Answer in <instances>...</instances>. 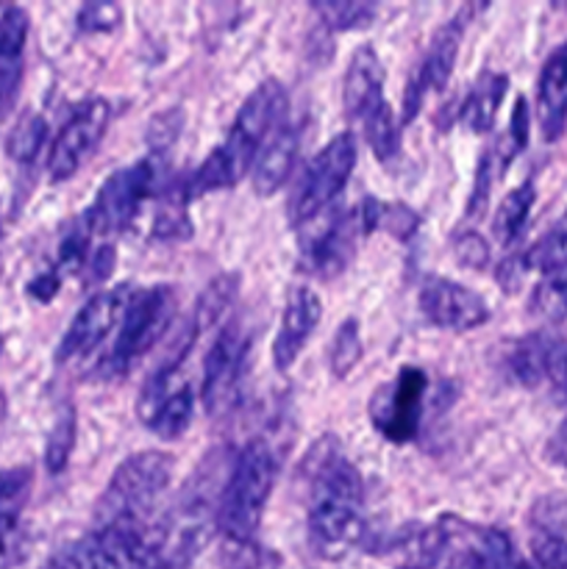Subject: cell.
Here are the masks:
<instances>
[{"mask_svg":"<svg viewBox=\"0 0 567 569\" xmlns=\"http://www.w3.org/2000/svg\"><path fill=\"white\" fill-rule=\"evenodd\" d=\"M309 542L322 559H342L365 533V483L334 437H322L304 459Z\"/></svg>","mask_w":567,"mask_h":569,"instance_id":"obj_1","label":"cell"},{"mask_svg":"<svg viewBox=\"0 0 567 569\" xmlns=\"http://www.w3.org/2000/svg\"><path fill=\"white\" fill-rule=\"evenodd\" d=\"M284 122H287V92H284L281 83L270 78L248 94L220 148L211 150L203 164L198 167V172L189 178V198L217 192V189H231L233 183L242 181L253 170L267 139Z\"/></svg>","mask_w":567,"mask_h":569,"instance_id":"obj_2","label":"cell"},{"mask_svg":"<svg viewBox=\"0 0 567 569\" xmlns=\"http://www.w3.org/2000/svg\"><path fill=\"white\" fill-rule=\"evenodd\" d=\"M42 569H167V520L148 526H98L56 550Z\"/></svg>","mask_w":567,"mask_h":569,"instance_id":"obj_3","label":"cell"},{"mask_svg":"<svg viewBox=\"0 0 567 569\" xmlns=\"http://www.w3.org/2000/svg\"><path fill=\"white\" fill-rule=\"evenodd\" d=\"M276 450L265 439H253L239 450L228 481L217 498V533L222 542H250L265 517L267 500L276 487Z\"/></svg>","mask_w":567,"mask_h":569,"instance_id":"obj_4","label":"cell"},{"mask_svg":"<svg viewBox=\"0 0 567 569\" xmlns=\"http://www.w3.org/2000/svg\"><path fill=\"white\" fill-rule=\"evenodd\" d=\"M172 459L159 450H142L122 461L94 506L98 526H148L159 520V500L172 478Z\"/></svg>","mask_w":567,"mask_h":569,"instance_id":"obj_5","label":"cell"},{"mask_svg":"<svg viewBox=\"0 0 567 569\" xmlns=\"http://www.w3.org/2000/svg\"><path fill=\"white\" fill-rule=\"evenodd\" d=\"M176 317V292L170 287H150L131 295L115 345L106 356V376H122L131 370L156 342L167 333Z\"/></svg>","mask_w":567,"mask_h":569,"instance_id":"obj_6","label":"cell"},{"mask_svg":"<svg viewBox=\"0 0 567 569\" xmlns=\"http://www.w3.org/2000/svg\"><path fill=\"white\" fill-rule=\"evenodd\" d=\"M156 181H159L156 156L111 172L94 194L87 214H83V222L92 231V237H117L126 228H131L142 203L153 194Z\"/></svg>","mask_w":567,"mask_h":569,"instance_id":"obj_7","label":"cell"},{"mask_svg":"<svg viewBox=\"0 0 567 569\" xmlns=\"http://www.w3.org/2000/svg\"><path fill=\"white\" fill-rule=\"evenodd\" d=\"M356 167V139L354 133L342 131L311 159L309 170L304 172L295 192L289 214L295 226H309L317 217L334 209V200L345 189Z\"/></svg>","mask_w":567,"mask_h":569,"instance_id":"obj_8","label":"cell"},{"mask_svg":"<svg viewBox=\"0 0 567 569\" xmlns=\"http://www.w3.org/2000/svg\"><path fill=\"white\" fill-rule=\"evenodd\" d=\"M189 345H192V339H187L183 348L172 356V361H167L165 367H159L148 378L137 400V415L142 426L153 431L159 439H165V442L183 437L195 415L192 387L178 376V367H181Z\"/></svg>","mask_w":567,"mask_h":569,"instance_id":"obj_9","label":"cell"},{"mask_svg":"<svg viewBox=\"0 0 567 569\" xmlns=\"http://www.w3.org/2000/svg\"><path fill=\"white\" fill-rule=\"evenodd\" d=\"M428 378L420 367H400L395 381L381 383L370 398V422L389 442H409L417 437Z\"/></svg>","mask_w":567,"mask_h":569,"instance_id":"obj_10","label":"cell"},{"mask_svg":"<svg viewBox=\"0 0 567 569\" xmlns=\"http://www.w3.org/2000/svg\"><path fill=\"white\" fill-rule=\"evenodd\" d=\"M109 103L103 98H89L78 106L61 131L56 133L48 156V176L53 183H64L87 164L89 156L98 150L106 128H109Z\"/></svg>","mask_w":567,"mask_h":569,"instance_id":"obj_11","label":"cell"},{"mask_svg":"<svg viewBox=\"0 0 567 569\" xmlns=\"http://www.w3.org/2000/svg\"><path fill=\"white\" fill-rule=\"evenodd\" d=\"M131 287H126V283L92 295V298L78 309L70 328H67V333L61 337L59 350H56V361H59V365H67V361L87 359L89 353H94V350L111 337V331L120 328L122 315H126L128 303H131Z\"/></svg>","mask_w":567,"mask_h":569,"instance_id":"obj_12","label":"cell"},{"mask_svg":"<svg viewBox=\"0 0 567 569\" xmlns=\"http://www.w3.org/2000/svg\"><path fill=\"white\" fill-rule=\"evenodd\" d=\"M250 339L239 322L222 328L215 345L203 361V387L200 398L209 415H222L237 398L239 381H242L245 359H248Z\"/></svg>","mask_w":567,"mask_h":569,"instance_id":"obj_13","label":"cell"},{"mask_svg":"<svg viewBox=\"0 0 567 569\" xmlns=\"http://www.w3.org/2000/svg\"><path fill=\"white\" fill-rule=\"evenodd\" d=\"M461 31H465V17H456L454 22L442 28V31L434 37L431 48L422 56L420 67L411 72L409 83H406L404 92V122H411L417 117V111L422 109V100L426 94H439L450 81V72L456 67V56H459V42Z\"/></svg>","mask_w":567,"mask_h":569,"instance_id":"obj_14","label":"cell"},{"mask_svg":"<svg viewBox=\"0 0 567 569\" xmlns=\"http://www.w3.org/2000/svg\"><path fill=\"white\" fill-rule=\"evenodd\" d=\"M420 311L431 326L448 331H472L489 320L487 300L448 278H428L422 283Z\"/></svg>","mask_w":567,"mask_h":569,"instance_id":"obj_15","label":"cell"},{"mask_svg":"<svg viewBox=\"0 0 567 569\" xmlns=\"http://www.w3.org/2000/svg\"><path fill=\"white\" fill-rule=\"evenodd\" d=\"M361 231L359 209L342 211L334 209L328 222H322L317 231L309 233L304 244L306 264L322 278H334L350 264L356 248V237Z\"/></svg>","mask_w":567,"mask_h":569,"instance_id":"obj_16","label":"cell"},{"mask_svg":"<svg viewBox=\"0 0 567 569\" xmlns=\"http://www.w3.org/2000/svg\"><path fill=\"white\" fill-rule=\"evenodd\" d=\"M526 528L537 567L567 569V492H550L534 500Z\"/></svg>","mask_w":567,"mask_h":569,"instance_id":"obj_17","label":"cell"},{"mask_svg":"<svg viewBox=\"0 0 567 569\" xmlns=\"http://www.w3.org/2000/svg\"><path fill=\"white\" fill-rule=\"evenodd\" d=\"M322 317L320 298L309 287H292L284 306L281 326H278L276 339H272V361L278 372H287L304 353L306 342L315 333L317 322Z\"/></svg>","mask_w":567,"mask_h":569,"instance_id":"obj_18","label":"cell"},{"mask_svg":"<svg viewBox=\"0 0 567 569\" xmlns=\"http://www.w3.org/2000/svg\"><path fill=\"white\" fill-rule=\"evenodd\" d=\"M384 103V64L372 44H361L350 56L342 81V106L350 120H365L376 106Z\"/></svg>","mask_w":567,"mask_h":569,"instance_id":"obj_19","label":"cell"},{"mask_svg":"<svg viewBox=\"0 0 567 569\" xmlns=\"http://www.w3.org/2000/svg\"><path fill=\"white\" fill-rule=\"evenodd\" d=\"M537 117L543 137L548 142L565 133L567 128V42L559 44L543 64L537 81Z\"/></svg>","mask_w":567,"mask_h":569,"instance_id":"obj_20","label":"cell"},{"mask_svg":"<svg viewBox=\"0 0 567 569\" xmlns=\"http://www.w3.org/2000/svg\"><path fill=\"white\" fill-rule=\"evenodd\" d=\"M300 150V122H284L267 144L261 148L253 164V189L261 198H270L287 183Z\"/></svg>","mask_w":567,"mask_h":569,"instance_id":"obj_21","label":"cell"},{"mask_svg":"<svg viewBox=\"0 0 567 569\" xmlns=\"http://www.w3.org/2000/svg\"><path fill=\"white\" fill-rule=\"evenodd\" d=\"M28 28L31 22L20 6H6L0 11V111L11 103L22 81Z\"/></svg>","mask_w":567,"mask_h":569,"instance_id":"obj_22","label":"cell"},{"mask_svg":"<svg viewBox=\"0 0 567 569\" xmlns=\"http://www.w3.org/2000/svg\"><path fill=\"white\" fill-rule=\"evenodd\" d=\"M33 472L31 467H11L0 472V569L9 565L17 542L20 515L31 498Z\"/></svg>","mask_w":567,"mask_h":569,"instance_id":"obj_23","label":"cell"},{"mask_svg":"<svg viewBox=\"0 0 567 569\" xmlns=\"http://www.w3.org/2000/svg\"><path fill=\"white\" fill-rule=\"evenodd\" d=\"M556 350H559V345L550 337H543V333L517 339L506 350V372L520 387H537L543 378H548Z\"/></svg>","mask_w":567,"mask_h":569,"instance_id":"obj_24","label":"cell"},{"mask_svg":"<svg viewBox=\"0 0 567 569\" xmlns=\"http://www.w3.org/2000/svg\"><path fill=\"white\" fill-rule=\"evenodd\" d=\"M509 89V78L504 72H481L476 87L467 92L465 103L459 109V122L470 128L472 133H487L495 126V114H498L504 94Z\"/></svg>","mask_w":567,"mask_h":569,"instance_id":"obj_25","label":"cell"},{"mask_svg":"<svg viewBox=\"0 0 567 569\" xmlns=\"http://www.w3.org/2000/svg\"><path fill=\"white\" fill-rule=\"evenodd\" d=\"M361 231H387L395 239H411L420 228V217L406 203H384L378 198H367L359 206Z\"/></svg>","mask_w":567,"mask_h":569,"instance_id":"obj_26","label":"cell"},{"mask_svg":"<svg viewBox=\"0 0 567 569\" xmlns=\"http://www.w3.org/2000/svg\"><path fill=\"white\" fill-rule=\"evenodd\" d=\"M526 270H539L543 276H561L567 270V211L523 253Z\"/></svg>","mask_w":567,"mask_h":569,"instance_id":"obj_27","label":"cell"},{"mask_svg":"<svg viewBox=\"0 0 567 569\" xmlns=\"http://www.w3.org/2000/svg\"><path fill=\"white\" fill-rule=\"evenodd\" d=\"M537 200V192H534V183L526 181L520 187L511 189L504 200H500L498 211L493 217V233L500 244H511L526 228L528 214H531V206Z\"/></svg>","mask_w":567,"mask_h":569,"instance_id":"obj_28","label":"cell"},{"mask_svg":"<svg viewBox=\"0 0 567 569\" xmlns=\"http://www.w3.org/2000/svg\"><path fill=\"white\" fill-rule=\"evenodd\" d=\"M472 550H476L481 569H537L517 553L509 533L498 531V528H476Z\"/></svg>","mask_w":567,"mask_h":569,"instance_id":"obj_29","label":"cell"},{"mask_svg":"<svg viewBox=\"0 0 567 569\" xmlns=\"http://www.w3.org/2000/svg\"><path fill=\"white\" fill-rule=\"evenodd\" d=\"M189 187L187 183H176L170 187V192L161 198L159 209H156L153 231L150 237L153 239H187L192 237V220H189Z\"/></svg>","mask_w":567,"mask_h":569,"instance_id":"obj_30","label":"cell"},{"mask_svg":"<svg viewBox=\"0 0 567 569\" xmlns=\"http://www.w3.org/2000/svg\"><path fill=\"white\" fill-rule=\"evenodd\" d=\"M311 6L331 31H361L376 20V3L367 0H315Z\"/></svg>","mask_w":567,"mask_h":569,"instance_id":"obj_31","label":"cell"},{"mask_svg":"<svg viewBox=\"0 0 567 569\" xmlns=\"http://www.w3.org/2000/svg\"><path fill=\"white\" fill-rule=\"evenodd\" d=\"M365 137L372 156H376L381 164H389V161H395V156L400 153L398 122H395V114L392 109H389L387 100L365 117Z\"/></svg>","mask_w":567,"mask_h":569,"instance_id":"obj_32","label":"cell"},{"mask_svg":"<svg viewBox=\"0 0 567 569\" xmlns=\"http://www.w3.org/2000/svg\"><path fill=\"white\" fill-rule=\"evenodd\" d=\"M44 137H48L44 120L39 114H33V111H28V114H22L20 120H17V126L11 128L9 139H6V150H9V156L17 164H31L39 156V150H42Z\"/></svg>","mask_w":567,"mask_h":569,"instance_id":"obj_33","label":"cell"},{"mask_svg":"<svg viewBox=\"0 0 567 569\" xmlns=\"http://www.w3.org/2000/svg\"><path fill=\"white\" fill-rule=\"evenodd\" d=\"M76 409L64 406L59 417H56L48 445H44V467H48L50 476H59L67 467V461H70L72 448H76Z\"/></svg>","mask_w":567,"mask_h":569,"instance_id":"obj_34","label":"cell"},{"mask_svg":"<svg viewBox=\"0 0 567 569\" xmlns=\"http://www.w3.org/2000/svg\"><path fill=\"white\" fill-rule=\"evenodd\" d=\"M361 359V333H359V320L348 317L342 326L334 333L331 350H328V367H331L334 378H348L350 370L359 365Z\"/></svg>","mask_w":567,"mask_h":569,"instance_id":"obj_35","label":"cell"},{"mask_svg":"<svg viewBox=\"0 0 567 569\" xmlns=\"http://www.w3.org/2000/svg\"><path fill=\"white\" fill-rule=\"evenodd\" d=\"M528 309L534 317H543L548 322L567 320V276H545L543 283H537L528 300Z\"/></svg>","mask_w":567,"mask_h":569,"instance_id":"obj_36","label":"cell"},{"mask_svg":"<svg viewBox=\"0 0 567 569\" xmlns=\"http://www.w3.org/2000/svg\"><path fill=\"white\" fill-rule=\"evenodd\" d=\"M222 567L226 569H278V559L256 539L250 542H222Z\"/></svg>","mask_w":567,"mask_h":569,"instance_id":"obj_37","label":"cell"},{"mask_svg":"<svg viewBox=\"0 0 567 569\" xmlns=\"http://www.w3.org/2000/svg\"><path fill=\"white\" fill-rule=\"evenodd\" d=\"M233 292H237V276H220L211 281V287L206 289L198 300V315H195V326H198V331L226 311V306L231 303Z\"/></svg>","mask_w":567,"mask_h":569,"instance_id":"obj_38","label":"cell"},{"mask_svg":"<svg viewBox=\"0 0 567 569\" xmlns=\"http://www.w3.org/2000/svg\"><path fill=\"white\" fill-rule=\"evenodd\" d=\"M528 144V103L526 98L515 100V109H511V120H509V131L504 133V142L498 144V159L500 167H509L511 159H515L520 150H526Z\"/></svg>","mask_w":567,"mask_h":569,"instance_id":"obj_39","label":"cell"},{"mask_svg":"<svg viewBox=\"0 0 567 569\" xmlns=\"http://www.w3.org/2000/svg\"><path fill=\"white\" fill-rule=\"evenodd\" d=\"M181 128H183V111L181 109L165 111V114H156L153 120H150L148 144H150V150H153L156 159H159V156H165L167 148H172V144H176Z\"/></svg>","mask_w":567,"mask_h":569,"instance_id":"obj_40","label":"cell"},{"mask_svg":"<svg viewBox=\"0 0 567 569\" xmlns=\"http://www.w3.org/2000/svg\"><path fill=\"white\" fill-rule=\"evenodd\" d=\"M122 20V11L117 3H83L78 11V28L87 33L115 31Z\"/></svg>","mask_w":567,"mask_h":569,"instance_id":"obj_41","label":"cell"},{"mask_svg":"<svg viewBox=\"0 0 567 569\" xmlns=\"http://www.w3.org/2000/svg\"><path fill=\"white\" fill-rule=\"evenodd\" d=\"M456 259L470 270H484L489 261V248L476 231H467L456 239Z\"/></svg>","mask_w":567,"mask_h":569,"instance_id":"obj_42","label":"cell"},{"mask_svg":"<svg viewBox=\"0 0 567 569\" xmlns=\"http://www.w3.org/2000/svg\"><path fill=\"white\" fill-rule=\"evenodd\" d=\"M489 178H493V153H484L481 161H478L476 172V187H472L470 200H467V214H478L484 209L489 198Z\"/></svg>","mask_w":567,"mask_h":569,"instance_id":"obj_43","label":"cell"},{"mask_svg":"<svg viewBox=\"0 0 567 569\" xmlns=\"http://www.w3.org/2000/svg\"><path fill=\"white\" fill-rule=\"evenodd\" d=\"M61 281H64V278H61L59 272H56L53 267H50V270L39 272V276L33 278L31 283H28L26 292L31 295L33 300H39V303H50V300L56 298V292H59Z\"/></svg>","mask_w":567,"mask_h":569,"instance_id":"obj_44","label":"cell"},{"mask_svg":"<svg viewBox=\"0 0 567 569\" xmlns=\"http://www.w3.org/2000/svg\"><path fill=\"white\" fill-rule=\"evenodd\" d=\"M548 459L561 470H567V417L559 422L554 437L548 439Z\"/></svg>","mask_w":567,"mask_h":569,"instance_id":"obj_45","label":"cell"},{"mask_svg":"<svg viewBox=\"0 0 567 569\" xmlns=\"http://www.w3.org/2000/svg\"><path fill=\"white\" fill-rule=\"evenodd\" d=\"M548 378L556 387V392L567 400V345H559V350H556L554 361H550Z\"/></svg>","mask_w":567,"mask_h":569,"instance_id":"obj_46","label":"cell"},{"mask_svg":"<svg viewBox=\"0 0 567 569\" xmlns=\"http://www.w3.org/2000/svg\"><path fill=\"white\" fill-rule=\"evenodd\" d=\"M445 569H481L472 545H465V548L454 550V553L448 556V565H445Z\"/></svg>","mask_w":567,"mask_h":569,"instance_id":"obj_47","label":"cell"},{"mask_svg":"<svg viewBox=\"0 0 567 569\" xmlns=\"http://www.w3.org/2000/svg\"><path fill=\"white\" fill-rule=\"evenodd\" d=\"M400 569H422V567H417V565H406V567H400Z\"/></svg>","mask_w":567,"mask_h":569,"instance_id":"obj_48","label":"cell"},{"mask_svg":"<svg viewBox=\"0 0 567 569\" xmlns=\"http://www.w3.org/2000/svg\"><path fill=\"white\" fill-rule=\"evenodd\" d=\"M0 348H3V342H0Z\"/></svg>","mask_w":567,"mask_h":569,"instance_id":"obj_49","label":"cell"}]
</instances>
